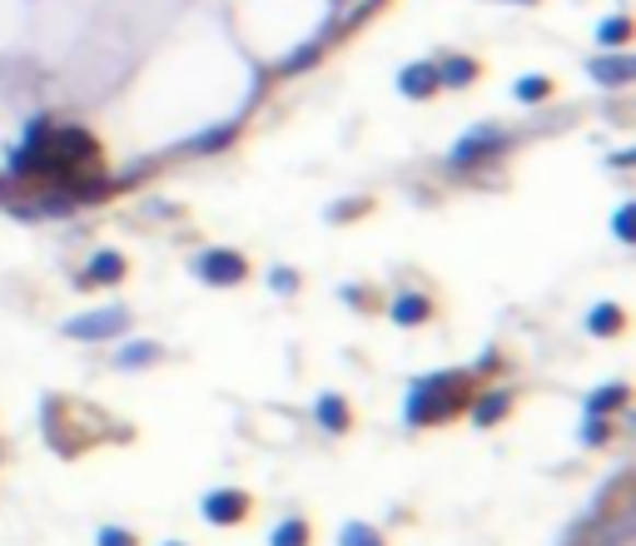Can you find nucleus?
I'll return each mask as SVG.
<instances>
[{"mask_svg": "<svg viewBox=\"0 0 636 546\" xmlns=\"http://www.w3.org/2000/svg\"><path fill=\"white\" fill-rule=\"evenodd\" d=\"M338 546H389V536L373 522H344L338 526Z\"/></svg>", "mask_w": 636, "mask_h": 546, "instance_id": "obj_19", "label": "nucleus"}, {"mask_svg": "<svg viewBox=\"0 0 636 546\" xmlns=\"http://www.w3.org/2000/svg\"><path fill=\"white\" fill-rule=\"evenodd\" d=\"M0 462H5V448H0Z\"/></svg>", "mask_w": 636, "mask_h": 546, "instance_id": "obj_29", "label": "nucleus"}, {"mask_svg": "<svg viewBox=\"0 0 636 546\" xmlns=\"http://www.w3.org/2000/svg\"><path fill=\"white\" fill-rule=\"evenodd\" d=\"M5 194H11V179H0V204H5Z\"/></svg>", "mask_w": 636, "mask_h": 546, "instance_id": "obj_27", "label": "nucleus"}, {"mask_svg": "<svg viewBox=\"0 0 636 546\" xmlns=\"http://www.w3.org/2000/svg\"><path fill=\"white\" fill-rule=\"evenodd\" d=\"M160 546H189V542H160Z\"/></svg>", "mask_w": 636, "mask_h": 546, "instance_id": "obj_28", "label": "nucleus"}, {"mask_svg": "<svg viewBox=\"0 0 636 546\" xmlns=\"http://www.w3.org/2000/svg\"><path fill=\"white\" fill-rule=\"evenodd\" d=\"M626 403H632V387L626 383H606L597 387V393H587V418H616V413H626Z\"/></svg>", "mask_w": 636, "mask_h": 546, "instance_id": "obj_13", "label": "nucleus"}, {"mask_svg": "<svg viewBox=\"0 0 636 546\" xmlns=\"http://www.w3.org/2000/svg\"><path fill=\"white\" fill-rule=\"evenodd\" d=\"M626 40H632V15H606V21H597V45L626 50Z\"/></svg>", "mask_w": 636, "mask_h": 546, "instance_id": "obj_20", "label": "nucleus"}, {"mask_svg": "<svg viewBox=\"0 0 636 546\" xmlns=\"http://www.w3.org/2000/svg\"><path fill=\"white\" fill-rule=\"evenodd\" d=\"M612 442V418H587L582 413V448H606Z\"/></svg>", "mask_w": 636, "mask_h": 546, "instance_id": "obj_22", "label": "nucleus"}, {"mask_svg": "<svg viewBox=\"0 0 636 546\" xmlns=\"http://www.w3.org/2000/svg\"><path fill=\"white\" fill-rule=\"evenodd\" d=\"M587 75H592L602 90H626L636 80V60H632V50L597 55V60H587Z\"/></svg>", "mask_w": 636, "mask_h": 546, "instance_id": "obj_10", "label": "nucleus"}, {"mask_svg": "<svg viewBox=\"0 0 636 546\" xmlns=\"http://www.w3.org/2000/svg\"><path fill=\"white\" fill-rule=\"evenodd\" d=\"M130 309L125 303H105V309H90V313H76V318H66V338H76V344H115V338H125L130 333Z\"/></svg>", "mask_w": 636, "mask_h": 546, "instance_id": "obj_3", "label": "nucleus"}, {"mask_svg": "<svg viewBox=\"0 0 636 546\" xmlns=\"http://www.w3.org/2000/svg\"><path fill=\"white\" fill-rule=\"evenodd\" d=\"M552 95H557L552 75H518V85H512V100H518V105H547Z\"/></svg>", "mask_w": 636, "mask_h": 546, "instance_id": "obj_17", "label": "nucleus"}, {"mask_svg": "<svg viewBox=\"0 0 636 546\" xmlns=\"http://www.w3.org/2000/svg\"><path fill=\"white\" fill-rule=\"evenodd\" d=\"M313 422L328 432V438H348L354 432V403L344 393H319L313 397Z\"/></svg>", "mask_w": 636, "mask_h": 546, "instance_id": "obj_9", "label": "nucleus"}, {"mask_svg": "<svg viewBox=\"0 0 636 546\" xmlns=\"http://www.w3.org/2000/svg\"><path fill=\"white\" fill-rule=\"evenodd\" d=\"M587 333L592 338H622L626 333V309L612 299H602L597 309H587Z\"/></svg>", "mask_w": 636, "mask_h": 546, "instance_id": "obj_14", "label": "nucleus"}, {"mask_svg": "<svg viewBox=\"0 0 636 546\" xmlns=\"http://www.w3.org/2000/svg\"><path fill=\"white\" fill-rule=\"evenodd\" d=\"M199 516H205V526L234 532V526H244L254 516V492H244V487H209L199 497Z\"/></svg>", "mask_w": 636, "mask_h": 546, "instance_id": "obj_5", "label": "nucleus"}, {"mask_svg": "<svg viewBox=\"0 0 636 546\" xmlns=\"http://www.w3.org/2000/svg\"><path fill=\"white\" fill-rule=\"evenodd\" d=\"M512 144H518V135H507L502 125H473L463 140L448 150V164H453V170H477V164H487V160H497V154H507Z\"/></svg>", "mask_w": 636, "mask_h": 546, "instance_id": "obj_4", "label": "nucleus"}, {"mask_svg": "<svg viewBox=\"0 0 636 546\" xmlns=\"http://www.w3.org/2000/svg\"><path fill=\"white\" fill-rule=\"evenodd\" d=\"M398 95L413 100V105H428L438 95V65L432 60H413L398 70Z\"/></svg>", "mask_w": 636, "mask_h": 546, "instance_id": "obj_12", "label": "nucleus"}, {"mask_svg": "<svg viewBox=\"0 0 636 546\" xmlns=\"http://www.w3.org/2000/svg\"><path fill=\"white\" fill-rule=\"evenodd\" d=\"M358 214H373V199H368V194H348V199H338L324 209L328 224H354Z\"/></svg>", "mask_w": 636, "mask_h": 546, "instance_id": "obj_18", "label": "nucleus"}, {"mask_svg": "<svg viewBox=\"0 0 636 546\" xmlns=\"http://www.w3.org/2000/svg\"><path fill=\"white\" fill-rule=\"evenodd\" d=\"M269 546H313V522L309 516H284V522H274L269 532Z\"/></svg>", "mask_w": 636, "mask_h": 546, "instance_id": "obj_16", "label": "nucleus"}, {"mask_svg": "<svg viewBox=\"0 0 636 546\" xmlns=\"http://www.w3.org/2000/svg\"><path fill=\"white\" fill-rule=\"evenodd\" d=\"M512 407H518V387H483V393L467 397V422L473 428H502L512 418Z\"/></svg>", "mask_w": 636, "mask_h": 546, "instance_id": "obj_6", "label": "nucleus"}, {"mask_svg": "<svg viewBox=\"0 0 636 546\" xmlns=\"http://www.w3.org/2000/svg\"><path fill=\"white\" fill-rule=\"evenodd\" d=\"M130 279V258L119 254V248H100L95 258H85L80 268V289H119V283Z\"/></svg>", "mask_w": 636, "mask_h": 546, "instance_id": "obj_7", "label": "nucleus"}, {"mask_svg": "<svg viewBox=\"0 0 636 546\" xmlns=\"http://www.w3.org/2000/svg\"><path fill=\"white\" fill-rule=\"evenodd\" d=\"M189 274H195L205 289H239V283L248 279V254L244 248H199L195 258H189Z\"/></svg>", "mask_w": 636, "mask_h": 546, "instance_id": "obj_2", "label": "nucleus"}, {"mask_svg": "<svg viewBox=\"0 0 636 546\" xmlns=\"http://www.w3.org/2000/svg\"><path fill=\"white\" fill-rule=\"evenodd\" d=\"M632 219H636V214H632V204H622V209H616V224H612L622 244H632Z\"/></svg>", "mask_w": 636, "mask_h": 546, "instance_id": "obj_25", "label": "nucleus"}, {"mask_svg": "<svg viewBox=\"0 0 636 546\" xmlns=\"http://www.w3.org/2000/svg\"><path fill=\"white\" fill-rule=\"evenodd\" d=\"M160 358H164L160 344H150V338H125L119 353H115V368H119V373H140V368L160 363Z\"/></svg>", "mask_w": 636, "mask_h": 546, "instance_id": "obj_15", "label": "nucleus"}, {"mask_svg": "<svg viewBox=\"0 0 636 546\" xmlns=\"http://www.w3.org/2000/svg\"><path fill=\"white\" fill-rule=\"evenodd\" d=\"M95 546H140V536H135L130 526H100Z\"/></svg>", "mask_w": 636, "mask_h": 546, "instance_id": "obj_24", "label": "nucleus"}, {"mask_svg": "<svg viewBox=\"0 0 636 546\" xmlns=\"http://www.w3.org/2000/svg\"><path fill=\"white\" fill-rule=\"evenodd\" d=\"M234 129H239V119H229V125H219V129H205V135H195L184 150H189V154H215V150H224V144H229Z\"/></svg>", "mask_w": 636, "mask_h": 546, "instance_id": "obj_21", "label": "nucleus"}, {"mask_svg": "<svg viewBox=\"0 0 636 546\" xmlns=\"http://www.w3.org/2000/svg\"><path fill=\"white\" fill-rule=\"evenodd\" d=\"M389 318L398 323V328H423V323L438 318V299H432L428 289H398L389 299Z\"/></svg>", "mask_w": 636, "mask_h": 546, "instance_id": "obj_8", "label": "nucleus"}, {"mask_svg": "<svg viewBox=\"0 0 636 546\" xmlns=\"http://www.w3.org/2000/svg\"><path fill=\"white\" fill-rule=\"evenodd\" d=\"M269 289H274V293H284V299H293V293L303 289V279H299V274H293V268L274 264V268H269Z\"/></svg>", "mask_w": 636, "mask_h": 546, "instance_id": "obj_23", "label": "nucleus"}, {"mask_svg": "<svg viewBox=\"0 0 636 546\" xmlns=\"http://www.w3.org/2000/svg\"><path fill=\"white\" fill-rule=\"evenodd\" d=\"M497 5H542V0H497Z\"/></svg>", "mask_w": 636, "mask_h": 546, "instance_id": "obj_26", "label": "nucleus"}, {"mask_svg": "<svg viewBox=\"0 0 636 546\" xmlns=\"http://www.w3.org/2000/svg\"><path fill=\"white\" fill-rule=\"evenodd\" d=\"M432 65H438V90H467L483 80V60H477V55H463V50L442 55V60H432Z\"/></svg>", "mask_w": 636, "mask_h": 546, "instance_id": "obj_11", "label": "nucleus"}, {"mask_svg": "<svg viewBox=\"0 0 636 546\" xmlns=\"http://www.w3.org/2000/svg\"><path fill=\"white\" fill-rule=\"evenodd\" d=\"M467 397H473V373H463V368L413 377L408 393H403V428L423 432V428L458 422L467 413Z\"/></svg>", "mask_w": 636, "mask_h": 546, "instance_id": "obj_1", "label": "nucleus"}]
</instances>
